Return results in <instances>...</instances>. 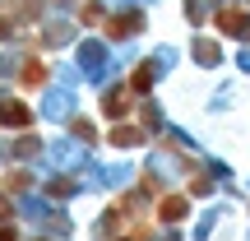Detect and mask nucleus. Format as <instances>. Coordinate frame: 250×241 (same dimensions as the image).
<instances>
[{
    "label": "nucleus",
    "mask_w": 250,
    "mask_h": 241,
    "mask_svg": "<svg viewBox=\"0 0 250 241\" xmlns=\"http://www.w3.org/2000/svg\"><path fill=\"white\" fill-rule=\"evenodd\" d=\"M23 79H28V84H42V65H37V61H28V70H23Z\"/></svg>",
    "instance_id": "nucleus-6"
},
{
    "label": "nucleus",
    "mask_w": 250,
    "mask_h": 241,
    "mask_svg": "<svg viewBox=\"0 0 250 241\" xmlns=\"http://www.w3.org/2000/svg\"><path fill=\"white\" fill-rule=\"evenodd\" d=\"M130 28H139V14H130V19H116V23H111V33L121 37V33H130Z\"/></svg>",
    "instance_id": "nucleus-5"
},
{
    "label": "nucleus",
    "mask_w": 250,
    "mask_h": 241,
    "mask_svg": "<svg viewBox=\"0 0 250 241\" xmlns=\"http://www.w3.org/2000/svg\"><path fill=\"white\" fill-rule=\"evenodd\" d=\"M0 241H14V232H9V227H0Z\"/></svg>",
    "instance_id": "nucleus-8"
},
{
    "label": "nucleus",
    "mask_w": 250,
    "mask_h": 241,
    "mask_svg": "<svg viewBox=\"0 0 250 241\" xmlns=\"http://www.w3.org/2000/svg\"><path fill=\"white\" fill-rule=\"evenodd\" d=\"M158 214L176 223V218H186V199H162V209H158Z\"/></svg>",
    "instance_id": "nucleus-3"
},
{
    "label": "nucleus",
    "mask_w": 250,
    "mask_h": 241,
    "mask_svg": "<svg viewBox=\"0 0 250 241\" xmlns=\"http://www.w3.org/2000/svg\"><path fill=\"white\" fill-rule=\"evenodd\" d=\"M218 28H223V33H241L246 14H241V9H223V14H218Z\"/></svg>",
    "instance_id": "nucleus-2"
},
{
    "label": "nucleus",
    "mask_w": 250,
    "mask_h": 241,
    "mask_svg": "<svg viewBox=\"0 0 250 241\" xmlns=\"http://www.w3.org/2000/svg\"><path fill=\"white\" fill-rule=\"evenodd\" d=\"M134 88H148V84H153V65H139V70H134Z\"/></svg>",
    "instance_id": "nucleus-4"
},
{
    "label": "nucleus",
    "mask_w": 250,
    "mask_h": 241,
    "mask_svg": "<svg viewBox=\"0 0 250 241\" xmlns=\"http://www.w3.org/2000/svg\"><path fill=\"white\" fill-rule=\"evenodd\" d=\"M111 139H116V144H134V139H139V130H125V125H121V130L111 134Z\"/></svg>",
    "instance_id": "nucleus-7"
},
{
    "label": "nucleus",
    "mask_w": 250,
    "mask_h": 241,
    "mask_svg": "<svg viewBox=\"0 0 250 241\" xmlns=\"http://www.w3.org/2000/svg\"><path fill=\"white\" fill-rule=\"evenodd\" d=\"M0 125H28V107L23 102H0Z\"/></svg>",
    "instance_id": "nucleus-1"
},
{
    "label": "nucleus",
    "mask_w": 250,
    "mask_h": 241,
    "mask_svg": "<svg viewBox=\"0 0 250 241\" xmlns=\"http://www.w3.org/2000/svg\"><path fill=\"white\" fill-rule=\"evenodd\" d=\"M5 214H9V204H5V195H0V218H5Z\"/></svg>",
    "instance_id": "nucleus-9"
}]
</instances>
